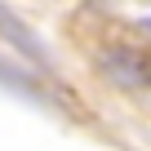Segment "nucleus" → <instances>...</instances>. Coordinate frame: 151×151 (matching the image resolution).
<instances>
[{"label":"nucleus","mask_w":151,"mask_h":151,"mask_svg":"<svg viewBox=\"0 0 151 151\" xmlns=\"http://www.w3.org/2000/svg\"><path fill=\"white\" fill-rule=\"evenodd\" d=\"M98 67L120 89H142L147 85V58L138 49H107V53H98Z\"/></svg>","instance_id":"f257e3e1"},{"label":"nucleus","mask_w":151,"mask_h":151,"mask_svg":"<svg viewBox=\"0 0 151 151\" xmlns=\"http://www.w3.org/2000/svg\"><path fill=\"white\" fill-rule=\"evenodd\" d=\"M0 27H5V31H9V36H14V40H18L22 49H27V53H36V40H31V36H27V31L18 27V18H9L5 9H0Z\"/></svg>","instance_id":"f03ea898"}]
</instances>
